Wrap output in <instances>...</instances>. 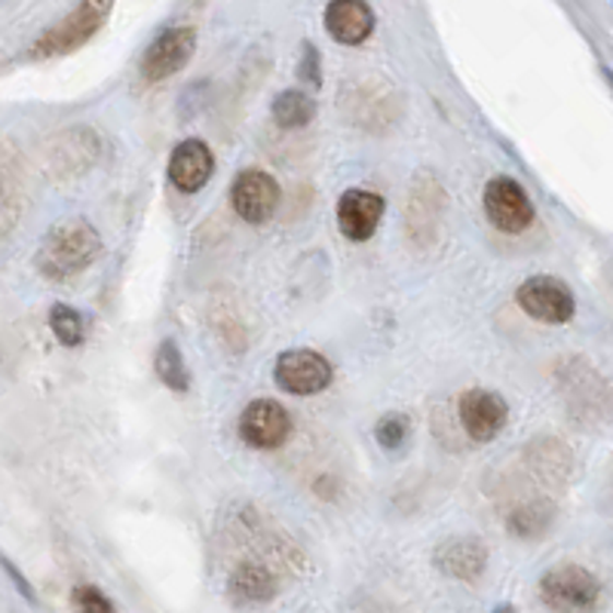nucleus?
Wrapping results in <instances>:
<instances>
[{"mask_svg": "<svg viewBox=\"0 0 613 613\" xmlns=\"http://www.w3.org/2000/svg\"><path fill=\"white\" fill-rule=\"evenodd\" d=\"M516 300L524 314L540 322H550V326H565L574 319V292L567 288L562 280L555 276H531L519 285Z\"/></svg>", "mask_w": 613, "mask_h": 613, "instance_id": "7ed1b4c3", "label": "nucleus"}, {"mask_svg": "<svg viewBox=\"0 0 613 613\" xmlns=\"http://www.w3.org/2000/svg\"><path fill=\"white\" fill-rule=\"evenodd\" d=\"M314 114L316 102L307 93H300V90H285L273 102V120L283 129L307 127L314 120Z\"/></svg>", "mask_w": 613, "mask_h": 613, "instance_id": "dca6fc26", "label": "nucleus"}, {"mask_svg": "<svg viewBox=\"0 0 613 613\" xmlns=\"http://www.w3.org/2000/svg\"><path fill=\"white\" fill-rule=\"evenodd\" d=\"M300 74L310 83H319V56L310 44H304V64H300Z\"/></svg>", "mask_w": 613, "mask_h": 613, "instance_id": "4be33fe9", "label": "nucleus"}, {"mask_svg": "<svg viewBox=\"0 0 613 613\" xmlns=\"http://www.w3.org/2000/svg\"><path fill=\"white\" fill-rule=\"evenodd\" d=\"M212 169H215L212 151L200 139L181 142L173 151V157H169V178H173V185L181 193L203 190L209 185V178H212Z\"/></svg>", "mask_w": 613, "mask_h": 613, "instance_id": "f8f14e48", "label": "nucleus"}, {"mask_svg": "<svg viewBox=\"0 0 613 613\" xmlns=\"http://www.w3.org/2000/svg\"><path fill=\"white\" fill-rule=\"evenodd\" d=\"M71 601H74V613H117L108 596H102L95 586H78Z\"/></svg>", "mask_w": 613, "mask_h": 613, "instance_id": "412c9836", "label": "nucleus"}, {"mask_svg": "<svg viewBox=\"0 0 613 613\" xmlns=\"http://www.w3.org/2000/svg\"><path fill=\"white\" fill-rule=\"evenodd\" d=\"M283 190L276 185V178L264 169H246L236 175L234 188H231V203L234 212L249 224H264L273 219V212L280 209Z\"/></svg>", "mask_w": 613, "mask_h": 613, "instance_id": "423d86ee", "label": "nucleus"}, {"mask_svg": "<svg viewBox=\"0 0 613 613\" xmlns=\"http://www.w3.org/2000/svg\"><path fill=\"white\" fill-rule=\"evenodd\" d=\"M108 13V7H98V3H80L74 13L52 25L37 44H34V56L37 59H47V56H64L71 49L83 47L98 28H102V19Z\"/></svg>", "mask_w": 613, "mask_h": 613, "instance_id": "0eeeda50", "label": "nucleus"}, {"mask_svg": "<svg viewBox=\"0 0 613 613\" xmlns=\"http://www.w3.org/2000/svg\"><path fill=\"white\" fill-rule=\"evenodd\" d=\"M457 414H460V424L472 441H491L497 439V433L506 426L509 409H506L500 393L475 387V390H467L460 396Z\"/></svg>", "mask_w": 613, "mask_h": 613, "instance_id": "9d476101", "label": "nucleus"}, {"mask_svg": "<svg viewBox=\"0 0 613 613\" xmlns=\"http://www.w3.org/2000/svg\"><path fill=\"white\" fill-rule=\"evenodd\" d=\"M10 185H13V178H10V169L3 166V154H0V209L10 200Z\"/></svg>", "mask_w": 613, "mask_h": 613, "instance_id": "5701e85b", "label": "nucleus"}, {"mask_svg": "<svg viewBox=\"0 0 613 613\" xmlns=\"http://www.w3.org/2000/svg\"><path fill=\"white\" fill-rule=\"evenodd\" d=\"M288 433H292V417L273 399H255L252 405L239 414V439L252 448H261V451L280 448L288 439Z\"/></svg>", "mask_w": 613, "mask_h": 613, "instance_id": "1a4fd4ad", "label": "nucleus"}, {"mask_svg": "<svg viewBox=\"0 0 613 613\" xmlns=\"http://www.w3.org/2000/svg\"><path fill=\"white\" fill-rule=\"evenodd\" d=\"M494 613H519V611H516L512 604H500V608H497V611H494Z\"/></svg>", "mask_w": 613, "mask_h": 613, "instance_id": "b1692460", "label": "nucleus"}, {"mask_svg": "<svg viewBox=\"0 0 613 613\" xmlns=\"http://www.w3.org/2000/svg\"><path fill=\"white\" fill-rule=\"evenodd\" d=\"M540 598L555 613H589L601 598V582L586 567L558 565L540 580Z\"/></svg>", "mask_w": 613, "mask_h": 613, "instance_id": "f03ea898", "label": "nucleus"}, {"mask_svg": "<svg viewBox=\"0 0 613 613\" xmlns=\"http://www.w3.org/2000/svg\"><path fill=\"white\" fill-rule=\"evenodd\" d=\"M231 596L239 604H264L276 596V580H273L268 567L239 565L231 577Z\"/></svg>", "mask_w": 613, "mask_h": 613, "instance_id": "2eb2a0df", "label": "nucleus"}, {"mask_svg": "<svg viewBox=\"0 0 613 613\" xmlns=\"http://www.w3.org/2000/svg\"><path fill=\"white\" fill-rule=\"evenodd\" d=\"M375 439L384 451H399L409 439V417L405 414H387L375 426Z\"/></svg>", "mask_w": 613, "mask_h": 613, "instance_id": "aec40b11", "label": "nucleus"}, {"mask_svg": "<svg viewBox=\"0 0 613 613\" xmlns=\"http://www.w3.org/2000/svg\"><path fill=\"white\" fill-rule=\"evenodd\" d=\"M433 562L441 574L455 577V580L472 582L485 574L487 552L475 537H451L433 552Z\"/></svg>", "mask_w": 613, "mask_h": 613, "instance_id": "ddd939ff", "label": "nucleus"}, {"mask_svg": "<svg viewBox=\"0 0 613 613\" xmlns=\"http://www.w3.org/2000/svg\"><path fill=\"white\" fill-rule=\"evenodd\" d=\"M154 368H157V378L173 390V393H188L190 387V375L188 365H185V356L175 341H163L157 346V359H154Z\"/></svg>", "mask_w": 613, "mask_h": 613, "instance_id": "f3484780", "label": "nucleus"}, {"mask_svg": "<svg viewBox=\"0 0 613 613\" xmlns=\"http://www.w3.org/2000/svg\"><path fill=\"white\" fill-rule=\"evenodd\" d=\"M276 384L292 396H316L331 384V362L316 350H285L276 359Z\"/></svg>", "mask_w": 613, "mask_h": 613, "instance_id": "39448f33", "label": "nucleus"}, {"mask_svg": "<svg viewBox=\"0 0 613 613\" xmlns=\"http://www.w3.org/2000/svg\"><path fill=\"white\" fill-rule=\"evenodd\" d=\"M326 32L331 34V40L356 47L375 32V13L362 0H334L326 7Z\"/></svg>", "mask_w": 613, "mask_h": 613, "instance_id": "4468645a", "label": "nucleus"}, {"mask_svg": "<svg viewBox=\"0 0 613 613\" xmlns=\"http://www.w3.org/2000/svg\"><path fill=\"white\" fill-rule=\"evenodd\" d=\"M49 329H52V334H56L64 346L83 344V334H86V329H83V316H80L74 307H64V304H56V307L49 310Z\"/></svg>", "mask_w": 613, "mask_h": 613, "instance_id": "a211bd4d", "label": "nucleus"}, {"mask_svg": "<svg viewBox=\"0 0 613 613\" xmlns=\"http://www.w3.org/2000/svg\"><path fill=\"white\" fill-rule=\"evenodd\" d=\"M485 215L487 221L504 234H521L534 221V205L519 181L512 178H494L485 188Z\"/></svg>", "mask_w": 613, "mask_h": 613, "instance_id": "20e7f679", "label": "nucleus"}, {"mask_svg": "<svg viewBox=\"0 0 613 613\" xmlns=\"http://www.w3.org/2000/svg\"><path fill=\"white\" fill-rule=\"evenodd\" d=\"M102 252V236L83 219H68L56 224L40 249H37V270L49 280H68L80 270H86Z\"/></svg>", "mask_w": 613, "mask_h": 613, "instance_id": "f257e3e1", "label": "nucleus"}, {"mask_svg": "<svg viewBox=\"0 0 613 613\" xmlns=\"http://www.w3.org/2000/svg\"><path fill=\"white\" fill-rule=\"evenodd\" d=\"M380 219H384V197L375 190H344V197L338 200V227L353 243L372 239Z\"/></svg>", "mask_w": 613, "mask_h": 613, "instance_id": "9b49d317", "label": "nucleus"}, {"mask_svg": "<svg viewBox=\"0 0 613 613\" xmlns=\"http://www.w3.org/2000/svg\"><path fill=\"white\" fill-rule=\"evenodd\" d=\"M550 519H552V509L546 504L521 506V509L512 512V519H509V531L519 537H537L546 531Z\"/></svg>", "mask_w": 613, "mask_h": 613, "instance_id": "6ab92c4d", "label": "nucleus"}, {"mask_svg": "<svg viewBox=\"0 0 613 613\" xmlns=\"http://www.w3.org/2000/svg\"><path fill=\"white\" fill-rule=\"evenodd\" d=\"M193 49H197V32L193 28H166V32H160L151 40V47L144 49L142 78L148 83L173 78L190 62Z\"/></svg>", "mask_w": 613, "mask_h": 613, "instance_id": "6e6552de", "label": "nucleus"}]
</instances>
